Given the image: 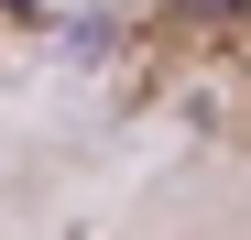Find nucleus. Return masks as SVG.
Returning <instances> with one entry per match:
<instances>
[{
    "label": "nucleus",
    "mask_w": 251,
    "mask_h": 240,
    "mask_svg": "<svg viewBox=\"0 0 251 240\" xmlns=\"http://www.w3.org/2000/svg\"><path fill=\"white\" fill-rule=\"evenodd\" d=\"M99 98L251 208V0H120L88 33Z\"/></svg>",
    "instance_id": "f257e3e1"
}]
</instances>
